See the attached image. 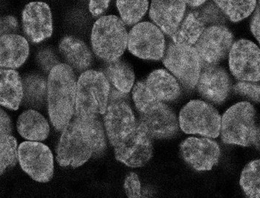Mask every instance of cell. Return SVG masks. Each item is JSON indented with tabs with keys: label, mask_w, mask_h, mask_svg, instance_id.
<instances>
[{
	"label": "cell",
	"mask_w": 260,
	"mask_h": 198,
	"mask_svg": "<svg viewBox=\"0 0 260 198\" xmlns=\"http://www.w3.org/2000/svg\"><path fill=\"white\" fill-rule=\"evenodd\" d=\"M47 86L50 119L57 130H62L75 113L77 82L73 68L65 64L53 67Z\"/></svg>",
	"instance_id": "1"
},
{
	"label": "cell",
	"mask_w": 260,
	"mask_h": 198,
	"mask_svg": "<svg viewBox=\"0 0 260 198\" xmlns=\"http://www.w3.org/2000/svg\"><path fill=\"white\" fill-rule=\"evenodd\" d=\"M133 98L140 114V122L151 137L171 138L178 131L176 115L164 103L155 98L148 90L145 82L135 85Z\"/></svg>",
	"instance_id": "2"
},
{
	"label": "cell",
	"mask_w": 260,
	"mask_h": 198,
	"mask_svg": "<svg viewBox=\"0 0 260 198\" xmlns=\"http://www.w3.org/2000/svg\"><path fill=\"white\" fill-rule=\"evenodd\" d=\"M221 138L226 144L259 146V129L256 124V110L248 102L236 103L223 115Z\"/></svg>",
	"instance_id": "3"
},
{
	"label": "cell",
	"mask_w": 260,
	"mask_h": 198,
	"mask_svg": "<svg viewBox=\"0 0 260 198\" xmlns=\"http://www.w3.org/2000/svg\"><path fill=\"white\" fill-rule=\"evenodd\" d=\"M110 83L104 73L86 71L76 86L75 116L78 119L94 117L106 113L110 96Z\"/></svg>",
	"instance_id": "4"
},
{
	"label": "cell",
	"mask_w": 260,
	"mask_h": 198,
	"mask_svg": "<svg viewBox=\"0 0 260 198\" xmlns=\"http://www.w3.org/2000/svg\"><path fill=\"white\" fill-rule=\"evenodd\" d=\"M124 23L116 16L100 18L93 26L91 42L98 57L109 62L119 59L127 47Z\"/></svg>",
	"instance_id": "5"
},
{
	"label": "cell",
	"mask_w": 260,
	"mask_h": 198,
	"mask_svg": "<svg viewBox=\"0 0 260 198\" xmlns=\"http://www.w3.org/2000/svg\"><path fill=\"white\" fill-rule=\"evenodd\" d=\"M93 149L87 135L77 118L63 129L56 151V159L62 167L78 168L87 162Z\"/></svg>",
	"instance_id": "6"
},
{
	"label": "cell",
	"mask_w": 260,
	"mask_h": 198,
	"mask_svg": "<svg viewBox=\"0 0 260 198\" xmlns=\"http://www.w3.org/2000/svg\"><path fill=\"white\" fill-rule=\"evenodd\" d=\"M221 117L216 108L202 101H191L180 111L178 124L186 134L219 137Z\"/></svg>",
	"instance_id": "7"
},
{
	"label": "cell",
	"mask_w": 260,
	"mask_h": 198,
	"mask_svg": "<svg viewBox=\"0 0 260 198\" xmlns=\"http://www.w3.org/2000/svg\"><path fill=\"white\" fill-rule=\"evenodd\" d=\"M165 66L188 89H194L201 74L202 64L192 46L170 43L165 51Z\"/></svg>",
	"instance_id": "8"
},
{
	"label": "cell",
	"mask_w": 260,
	"mask_h": 198,
	"mask_svg": "<svg viewBox=\"0 0 260 198\" xmlns=\"http://www.w3.org/2000/svg\"><path fill=\"white\" fill-rule=\"evenodd\" d=\"M151 136L139 121L133 130L114 146L115 156L119 162L131 168L145 166L152 157Z\"/></svg>",
	"instance_id": "9"
},
{
	"label": "cell",
	"mask_w": 260,
	"mask_h": 198,
	"mask_svg": "<svg viewBox=\"0 0 260 198\" xmlns=\"http://www.w3.org/2000/svg\"><path fill=\"white\" fill-rule=\"evenodd\" d=\"M127 47L131 54L148 60L162 59L166 51V39L156 25L141 22L135 25L128 35Z\"/></svg>",
	"instance_id": "10"
},
{
	"label": "cell",
	"mask_w": 260,
	"mask_h": 198,
	"mask_svg": "<svg viewBox=\"0 0 260 198\" xmlns=\"http://www.w3.org/2000/svg\"><path fill=\"white\" fill-rule=\"evenodd\" d=\"M18 160L23 171L33 180L47 183L53 176V157L46 145L38 142L26 141L18 149Z\"/></svg>",
	"instance_id": "11"
},
{
	"label": "cell",
	"mask_w": 260,
	"mask_h": 198,
	"mask_svg": "<svg viewBox=\"0 0 260 198\" xmlns=\"http://www.w3.org/2000/svg\"><path fill=\"white\" fill-rule=\"evenodd\" d=\"M233 44L231 31L221 25H213L203 30L194 48L202 66L216 65L226 57Z\"/></svg>",
	"instance_id": "12"
},
{
	"label": "cell",
	"mask_w": 260,
	"mask_h": 198,
	"mask_svg": "<svg viewBox=\"0 0 260 198\" xmlns=\"http://www.w3.org/2000/svg\"><path fill=\"white\" fill-rule=\"evenodd\" d=\"M229 64L232 74L240 81H259V48L248 40H240L230 51Z\"/></svg>",
	"instance_id": "13"
},
{
	"label": "cell",
	"mask_w": 260,
	"mask_h": 198,
	"mask_svg": "<svg viewBox=\"0 0 260 198\" xmlns=\"http://www.w3.org/2000/svg\"><path fill=\"white\" fill-rule=\"evenodd\" d=\"M136 121L133 110L124 100L115 97L108 101L104 123L108 140L113 146L133 130Z\"/></svg>",
	"instance_id": "14"
},
{
	"label": "cell",
	"mask_w": 260,
	"mask_h": 198,
	"mask_svg": "<svg viewBox=\"0 0 260 198\" xmlns=\"http://www.w3.org/2000/svg\"><path fill=\"white\" fill-rule=\"evenodd\" d=\"M185 162L197 171H211L219 162L221 151L217 143L208 138L190 137L180 146Z\"/></svg>",
	"instance_id": "15"
},
{
	"label": "cell",
	"mask_w": 260,
	"mask_h": 198,
	"mask_svg": "<svg viewBox=\"0 0 260 198\" xmlns=\"http://www.w3.org/2000/svg\"><path fill=\"white\" fill-rule=\"evenodd\" d=\"M23 30L30 41L39 43L52 36L53 21L48 5L32 2L22 12Z\"/></svg>",
	"instance_id": "16"
},
{
	"label": "cell",
	"mask_w": 260,
	"mask_h": 198,
	"mask_svg": "<svg viewBox=\"0 0 260 198\" xmlns=\"http://www.w3.org/2000/svg\"><path fill=\"white\" fill-rule=\"evenodd\" d=\"M196 86L205 99L214 103H221L229 94L231 80L226 71L217 64L202 66Z\"/></svg>",
	"instance_id": "17"
},
{
	"label": "cell",
	"mask_w": 260,
	"mask_h": 198,
	"mask_svg": "<svg viewBox=\"0 0 260 198\" xmlns=\"http://www.w3.org/2000/svg\"><path fill=\"white\" fill-rule=\"evenodd\" d=\"M186 13L183 0H152L149 15L161 31L171 36Z\"/></svg>",
	"instance_id": "18"
},
{
	"label": "cell",
	"mask_w": 260,
	"mask_h": 198,
	"mask_svg": "<svg viewBox=\"0 0 260 198\" xmlns=\"http://www.w3.org/2000/svg\"><path fill=\"white\" fill-rule=\"evenodd\" d=\"M29 54V43L24 37L17 34L0 37V68H20L24 64Z\"/></svg>",
	"instance_id": "19"
},
{
	"label": "cell",
	"mask_w": 260,
	"mask_h": 198,
	"mask_svg": "<svg viewBox=\"0 0 260 198\" xmlns=\"http://www.w3.org/2000/svg\"><path fill=\"white\" fill-rule=\"evenodd\" d=\"M24 96L23 82L13 69L0 68V106L17 111Z\"/></svg>",
	"instance_id": "20"
},
{
	"label": "cell",
	"mask_w": 260,
	"mask_h": 198,
	"mask_svg": "<svg viewBox=\"0 0 260 198\" xmlns=\"http://www.w3.org/2000/svg\"><path fill=\"white\" fill-rule=\"evenodd\" d=\"M145 84L151 94L161 102L175 101L181 94L177 80L164 70L150 73Z\"/></svg>",
	"instance_id": "21"
},
{
	"label": "cell",
	"mask_w": 260,
	"mask_h": 198,
	"mask_svg": "<svg viewBox=\"0 0 260 198\" xmlns=\"http://www.w3.org/2000/svg\"><path fill=\"white\" fill-rule=\"evenodd\" d=\"M16 127L20 136L29 141H44L50 133L47 120L35 110H28L20 115Z\"/></svg>",
	"instance_id": "22"
},
{
	"label": "cell",
	"mask_w": 260,
	"mask_h": 198,
	"mask_svg": "<svg viewBox=\"0 0 260 198\" xmlns=\"http://www.w3.org/2000/svg\"><path fill=\"white\" fill-rule=\"evenodd\" d=\"M59 51L72 68L78 71L88 69L92 63L89 48L78 38L65 37L60 42Z\"/></svg>",
	"instance_id": "23"
},
{
	"label": "cell",
	"mask_w": 260,
	"mask_h": 198,
	"mask_svg": "<svg viewBox=\"0 0 260 198\" xmlns=\"http://www.w3.org/2000/svg\"><path fill=\"white\" fill-rule=\"evenodd\" d=\"M206 29V24L198 11H192L183 16L171 38L174 43L186 46H193Z\"/></svg>",
	"instance_id": "24"
},
{
	"label": "cell",
	"mask_w": 260,
	"mask_h": 198,
	"mask_svg": "<svg viewBox=\"0 0 260 198\" xmlns=\"http://www.w3.org/2000/svg\"><path fill=\"white\" fill-rule=\"evenodd\" d=\"M104 74L120 92L127 94L133 87L135 73L127 63L120 59L108 62Z\"/></svg>",
	"instance_id": "25"
},
{
	"label": "cell",
	"mask_w": 260,
	"mask_h": 198,
	"mask_svg": "<svg viewBox=\"0 0 260 198\" xmlns=\"http://www.w3.org/2000/svg\"><path fill=\"white\" fill-rule=\"evenodd\" d=\"M226 17L238 22L248 17L256 8V0H213Z\"/></svg>",
	"instance_id": "26"
},
{
	"label": "cell",
	"mask_w": 260,
	"mask_h": 198,
	"mask_svg": "<svg viewBox=\"0 0 260 198\" xmlns=\"http://www.w3.org/2000/svg\"><path fill=\"white\" fill-rule=\"evenodd\" d=\"M116 7L124 24L133 25L141 21L148 10V0H116Z\"/></svg>",
	"instance_id": "27"
},
{
	"label": "cell",
	"mask_w": 260,
	"mask_h": 198,
	"mask_svg": "<svg viewBox=\"0 0 260 198\" xmlns=\"http://www.w3.org/2000/svg\"><path fill=\"white\" fill-rule=\"evenodd\" d=\"M259 159H255L243 168L240 185L248 197L259 198Z\"/></svg>",
	"instance_id": "28"
},
{
	"label": "cell",
	"mask_w": 260,
	"mask_h": 198,
	"mask_svg": "<svg viewBox=\"0 0 260 198\" xmlns=\"http://www.w3.org/2000/svg\"><path fill=\"white\" fill-rule=\"evenodd\" d=\"M18 146L11 135H0V176L18 162Z\"/></svg>",
	"instance_id": "29"
},
{
	"label": "cell",
	"mask_w": 260,
	"mask_h": 198,
	"mask_svg": "<svg viewBox=\"0 0 260 198\" xmlns=\"http://www.w3.org/2000/svg\"><path fill=\"white\" fill-rule=\"evenodd\" d=\"M77 119L89 138L93 152H101L104 150L106 146V136L103 125L98 116L87 119Z\"/></svg>",
	"instance_id": "30"
},
{
	"label": "cell",
	"mask_w": 260,
	"mask_h": 198,
	"mask_svg": "<svg viewBox=\"0 0 260 198\" xmlns=\"http://www.w3.org/2000/svg\"><path fill=\"white\" fill-rule=\"evenodd\" d=\"M24 102L36 105L42 103L47 94L46 81L40 76H29L23 83Z\"/></svg>",
	"instance_id": "31"
},
{
	"label": "cell",
	"mask_w": 260,
	"mask_h": 198,
	"mask_svg": "<svg viewBox=\"0 0 260 198\" xmlns=\"http://www.w3.org/2000/svg\"><path fill=\"white\" fill-rule=\"evenodd\" d=\"M205 24L206 23H221L224 21V14L216 4L209 3L202 8L201 11H198Z\"/></svg>",
	"instance_id": "32"
},
{
	"label": "cell",
	"mask_w": 260,
	"mask_h": 198,
	"mask_svg": "<svg viewBox=\"0 0 260 198\" xmlns=\"http://www.w3.org/2000/svg\"><path fill=\"white\" fill-rule=\"evenodd\" d=\"M124 188L128 197H141V185L136 173L131 172L125 179Z\"/></svg>",
	"instance_id": "33"
},
{
	"label": "cell",
	"mask_w": 260,
	"mask_h": 198,
	"mask_svg": "<svg viewBox=\"0 0 260 198\" xmlns=\"http://www.w3.org/2000/svg\"><path fill=\"white\" fill-rule=\"evenodd\" d=\"M234 90L241 95L248 96L255 102H259V85L249 82H240L235 85Z\"/></svg>",
	"instance_id": "34"
},
{
	"label": "cell",
	"mask_w": 260,
	"mask_h": 198,
	"mask_svg": "<svg viewBox=\"0 0 260 198\" xmlns=\"http://www.w3.org/2000/svg\"><path fill=\"white\" fill-rule=\"evenodd\" d=\"M18 29L17 19L13 16L0 18V37L16 34Z\"/></svg>",
	"instance_id": "35"
},
{
	"label": "cell",
	"mask_w": 260,
	"mask_h": 198,
	"mask_svg": "<svg viewBox=\"0 0 260 198\" xmlns=\"http://www.w3.org/2000/svg\"><path fill=\"white\" fill-rule=\"evenodd\" d=\"M111 0H89V9L93 16H100L107 11Z\"/></svg>",
	"instance_id": "36"
},
{
	"label": "cell",
	"mask_w": 260,
	"mask_h": 198,
	"mask_svg": "<svg viewBox=\"0 0 260 198\" xmlns=\"http://www.w3.org/2000/svg\"><path fill=\"white\" fill-rule=\"evenodd\" d=\"M13 124L9 115L0 108V135H11Z\"/></svg>",
	"instance_id": "37"
},
{
	"label": "cell",
	"mask_w": 260,
	"mask_h": 198,
	"mask_svg": "<svg viewBox=\"0 0 260 198\" xmlns=\"http://www.w3.org/2000/svg\"><path fill=\"white\" fill-rule=\"evenodd\" d=\"M251 31L255 38L259 42V9L256 10L251 21Z\"/></svg>",
	"instance_id": "38"
},
{
	"label": "cell",
	"mask_w": 260,
	"mask_h": 198,
	"mask_svg": "<svg viewBox=\"0 0 260 198\" xmlns=\"http://www.w3.org/2000/svg\"><path fill=\"white\" fill-rule=\"evenodd\" d=\"M185 4H187L190 7L192 8H198V7L203 6L206 0H183Z\"/></svg>",
	"instance_id": "39"
}]
</instances>
